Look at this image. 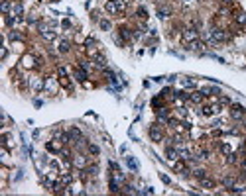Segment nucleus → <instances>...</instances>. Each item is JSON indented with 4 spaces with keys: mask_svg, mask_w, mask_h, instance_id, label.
Segmentation results:
<instances>
[{
    "mask_svg": "<svg viewBox=\"0 0 246 196\" xmlns=\"http://www.w3.org/2000/svg\"><path fill=\"white\" fill-rule=\"evenodd\" d=\"M105 10L108 12V14H112V16L122 14V12L126 10V2H124V0H108V2L105 4Z\"/></svg>",
    "mask_w": 246,
    "mask_h": 196,
    "instance_id": "obj_1",
    "label": "nucleus"
},
{
    "mask_svg": "<svg viewBox=\"0 0 246 196\" xmlns=\"http://www.w3.org/2000/svg\"><path fill=\"white\" fill-rule=\"evenodd\" d=\"M148 133H150V139H152L154 143H160V141L164 139V131H161V128L158 126V124H152V126L148 128Z\"/></svg>",
    "mask_w": 246,
    "mask_h": 196,
    "instance_id": "obj_2",
    "label": "nucleus"
},
{
    "mask_svg": "<svg viewBox=\"0 0 246 196\" xmlns=\"http://www.w3.org/2000/svg\"><path fill=\"white\" fill-rule=\"evenodd\" d=\"M246 116V108L242 104H230V118L232 120H242Z\"/></svg>",
    "mask_w": 246,
    "mask_h": 196,
    "instance_id": "obj_3",
    "label": "nucleus"
},
{
    "mask_svg": "<svg viewBox=\"0 0 246 196\" xmlns=\"http://www.w3.org/2000/svg\"><path fill=\"white\" fill-rule=\"evenodd\" d=\"M227 37H228V35H227V32L220 30V28H213V30L209 32V39L217 41V43H219V41H224Z\"/></svg>",
    "mask_w": 246,
    "mask_h": 196,
    "instance_id": "obj_4",
    "label": "nucleus"
},
{
    "mask_svg": "<svg viewBox=\"0 0 246 196\" xmlns=\"http://www.w3.org/2000/svg\"><path fill=\"white\" fill-rule=\"evenodd\" d=\"M63 141H61L59 139V137H55V139H51V141H49V143H47V151H51V153H61V151H63Z\"/></svg>",
    "mask_w": 246,
    "mask_h": 196,
    "instance_id": "obj_5",
    "label": "nucleus"
},
{
    "mask_svg": "<svg viewBox=\"0 0 246 196\" xmlns=\"http://www.w3.org/2000/svg\"><path fill=\"white\" fill-rule=\"evenodd\" d=\"M219 112H220V104H213V106H205V108H203L201 114L205 116V118H211V116L219 114Z\"/></svg>",
    "mask_w": 246,
    "mask_h": 196,
    "instance_id": "obj_6",
    "label": "nucleus"
},
{
    "mask_svg": "<svg viewBox=\"0 0 246 196\" xmlns=\"http://www.w3.org/2000/svg\"><path fill=\"white\" fill-rule=\"evenodd\" d=\"M40 33H41V37H43V39H47V41L55 39V32L49 30V28H47V26H43V24H40Z\"/></svg>",
    "mask_w": 246,
    "mask_h": 196,
    "instance_id": "obj_7",
    "label": "nucleus"
},
{
    "mask_svg": "<svg viewBox=\"0 0 246 196\" xmlns=\"http://www.w3.org/2000/svg\"><path fill=\"white\" fill-rule=\"evenodd\" d=\"M183 43H189V41L197 39V30H193V28H187V30H183Z\"/></svg>",
    "mask_w": 246,
    "mask_h": 196,
    "instance_id": "obj_8",
    "label": "nucleus"
},
{
    "mask_svg": "<svg viewBox=\"0 0 246 196\" xmlns=\"http://www.w3.org/2000/svg\"><path fill=\"white\" fill-rule=\"evenodd\" d=\"M156 116L161 122H169V110L168 108H156Z\"/></svg>",
    "mask_w": 246,
    "mask_h": 196,
    "instance_id": "obj_9",
    "label": "nucleus"
},
{
    "mask_svg": "<svg viewBox=\"0 0 246 196\" xmlns=\"http://www.w3.org/2000/svg\"><path fill=\"white\" fill-rule=\"evenodd\" d=\"M69 133V139H71V143H77L79 139H81V130H79V128H71V130L67 131Z\"/></svg>",
    "mask_w": 246,
    "mask_h": 196,
    "instance_id": "obj_10",
    "label": "nucleus"
},
{
    "mask_svg": "<svg viewBox=\"0 0 246 196\" xmlns=\"http://www.w3.org/2000/svg\"><path fill=\"white\" fill-rule=\"evenodd\" d=\"M165 157H168L169 161H177V159H179L177 147H172V145H168V149H165Z\"/></svg>",
    "mask_w": 246,
    "mask_h": 196,
    "instance_id": "obj_11",
    "label": "nucleus"
},
{
    "mask_svg": "<svg viewBox=\"0 0 246 196\" xmlns=\"http://www.w3.org/2000/svg\"><path fill=\"white\" fill-rule=\"evenodd\" d=\"M30 85H32V88H34L36 92H40L41 88H45V81H41V78H30Z\"/></svg>",
    "mask_w": 246,
    "mask_h": 196,
    "instance_id": "obj_12",
    "label": "nucleus"
},
{
    "mask_svg": "<svg viewBox=\"0 0 246 196\" xmlns=\"http://www.w3.org/2000/svg\"><path fill=\"white\" fill-rule=\"evenodd\" d=\"M187 45V49H191V51H201L205 45H203V41H199V39H193V41H189V43H185Z\"/></svg>",
    "mask_w": 246,
    "mask_h": 196,
    "instance_id": "obj_13",
    "label": "nucleus"
},
{
    "mask_svg": "<svg viewBox=\"0 0 246 196\" xmlns=\"http://www.w3.org/2000/svg\"><path fill=\"white\" fill-rule=\"evenodd\" d=\"M85 165H87V159L83 155H75L73 157V167H77V169H85Z\"/></svg>",
    "mask_w": 246,
    "mask_h": 196,
    "instance_id": "obj_14",
    "label": "nucleus"
},
{
    "mask_svg": "<svg viewBox=\"0 0 246 196\" xmlns=\"http://www.w3.org/2000/svg\"><path fill=\"white\" fill-rule=\"evenodd\" d=\"M203 98H205V94H203L201 90H199V92H191V94H189V100H191L193 104H201Z\"/></svg>",
    "mask_w": 246,
    "mask_h": 196,
    "instance_id": "obj_15",
    "label": "nucleus"
},
{
    "mask_svg": "<svg viewBox=\"0 0 246 196\" xmlns=\"http://www.w3.org/2000/svg\"><path fill=\"white\" fill-rule=\"evenodd\" d=\"M173 169L177 171V173H181V174H187L189 171H187V167H185V163H181V161H173Z\"/></svg>",
    "mask_w": 246,
    "mask_h": 196,
    "instance_id": "obj_16",
    "label": "nucleus"
},
{
    "mask_svg": "<svg viewBox=\"0 0 246 196\" xmlns=\"http://www.w3.org/2000/svg\"><path fill=\"white\" fill-rule=\"evenodd\" d=\"M45 90H49V92H57V82L53 81V78H45Z\"/></svg>",
    "mask_w": 246,
    "mask_h": 196,
    "instance_id": "obj_17",
    "label": "nucleus"
},
{
    "mask_svg": "<svg viewBox=\"0 0 246 196\" xmlns=\"http://www.w3.org/2000/svg\"><path fill=\"white\" fill-rule=\"evenodd\" d=\"M126 165H128V169H130V171H134V173L138 171V161H136L132 155H128V157H126Z\"/></svg>",
    "mask_w": 246,
    "mask_h": 196,
    "instance_id": "obj_18",
    "label": "nucleus"
},
{
    "mask_svg": "<svg viewBox=\"0 0 246 196\" xmlns=\"http://www.w3.org/2000/svg\"><path fill=\"white\" fill-rule=\"evenodd\" d=\"M234 184H236L234 177H223V186H224V188H232Z\"/></svg>",
    "mask_w": 246,
    "mask_h": 196,
    "instance_id": "obj_19",
    "label": "nucleus"
},
{
    "mask_svg": "<svg viewBox=\"0 0 246 196\" xmlns=\"http://www.w3.org/2000/svg\"><path fill=\"white\" fill-rule=\"evenodd\" d=\"M36 61H37V59H34V57H32V55H26V57H24V59H22V65L30 69V67H34V65H36Z\"/></svg>",
    "mask_w": 246,
    "mask_h": 196,
    "instance_id": "obj_20",
    "label": "nucleus"
},
{
    "mask_svg": "<svg viewBox=\"0 0 246 196\" xmlns=\"http://www.w3.org/2000/svg\"><path fill=\"white\" fill-rule=\"evenodd\" d=\"M201 186H203V188H215V181H213V178H201Z\"/></svg>",
    "mask_w": 246,
    "mask_h": 196,
    "instance_id": "obj_21",
    "label": "nucleus"
},
{
    "mask_svg": "<svg viewBox=\"0 0 246 196\" xmlns=\"http://www.w3.org/2000/svg\"><path fill=\"white\" fill-rule=\"evenodd\" d=\"M201 92L205 94V96H209V94H219V88H217V86H205Z\"/></svg>",
    "mask_w": 246,
    "mask_h": 196,
    "instance_id": "obj_22",
    "label": "nucleus"
},
{
    "mask_svg": "<svg viewBox=\"0 0 246 196\" xmlns=\"http://www.w3.org/2000/svg\"><path fill=\"white\" fill-rule=\"evenodd\" d=\"M75 78H77V81H81V82H85V78H87V71H85V69H77V73H75Z\"/></svg>",
    "mask_w": 246,
    "mask_h": 196,
    "instance_id": "obj_23",
    "label": "nucleus"
},
{
    "mask_svg": "<svg viewBox=\"0 0 246 196\" xmlns=\"http://www.w3.org/2000/svg\"><path fill=\"white\" fill-rule=\"evenodd\" d=\"M69 45H71V43H69L67 39H61V41H59V53H67V51H69Z\"/></svg>",
    "mask_w": 246,
    "mask_h": 196,
    "instance_id": "obj_24",
    "label": "nucleus"
},
{
    "mask_svg": "<svg viewBox=\"0 0 246 196\" xmlns=\"http://www.w3.org/2000/svg\"><path fill=\"white\" fill-rule=\"evenodd\" d=\"M59 181L63 182L65 186H69V184H71V181H73V177H71L69 173H63V174H61V177H59Z\"/></svg>",
    "mask_w": 246,
    "mask_h": 196,
    "instance_id": "obj_25",
    "label": "nucleus"
},
{
    "mask_svg": "<svg viewBox=\"0 0 246 196\" xmlns=\"http://www.w3.org/2000/svg\"><path fill=\"white\" fill-rule=\"evenodd\" d=\"M169 14H172V12H169V8H160V10H158V18H160V20H165Z\"/></svg>",
    "mask_w": 246,
    "mask_h": 196,
    "instance_id": "obj_26",
    "label": "nucleus"
},
{
    "mask_svg": "<svg viewBox=\"0 0 246 196\" xmlns=\"http://www.w3.org/2000/svg\"><path fill=\"white\" fill-rule=\"evenodd\" d=\"M108 186H110V192H120V182H116L114 178H110Z\"/></svg>",
    "mask_w": 246,
    "mask_h": 196,
    "instance_id": "obj_27",
    "label": "nucleus"
},
{
    "mask_svg": "<svg viewBox=\"0 0 246 196\" xmlns=\"http://www.w3.org/2000/svg\"><path fill=\"white\" fill-rule=\"evenodd\" d=\"M195 157H197V159H207V157H209V151H207V149H197Z\"/></svg>",
    "mask_w": 246,
    "mask_h": 196,
    "instance_id": "obj_28",
    "label": "nucleus"
},
{
    "mask_svg": "<svg viewBox=\"0 0 246 196\" xmlns=\"http://www.w3.org/2000/svg\"><path fill=\"white\" fill-rule=\"evenodd\" d=\"M136 14H138V18H142V20H148V10H146L144 6H140Z\"/></svg>",
    "mask_w": 246,
    "mask_h": 196,
    "instance_id": "obj_29",
    "label": "nucleus"
},
{
    "mask_svg": "<svg viewBox=\"0 0 246 196\" xmlns=\"http://www.w3.org/2000/svg\"><path fill=\"white\" fill-rule=\"evenodd\" d=\"M6 22H8V26H16V24L20 22V16H8Z\"/></svg>",
    "mask_w": 246,
    "mask_h": 196,
    "instance_id": "obj_30",
    "label": "nucleus"
},
{
    "mask_svg": "<svg viewBox=\"0 0 246 196\" xmlns=\"http://www.w3.org/2000/svg\"><path fill=\"white\" fill-rule=\"evenodd\" d=\"M57 75H59V78L61 81H63V78H67V69H65V67H57Z\"/></svg>",
    "mask_w": 246,
    "mask_h": 196,
    "instance_id": "obj_31",
    "label": "nucleus"
},
{
    "mask_svg": "<svg viewBox=\"0 0 246 196\" xmlns=\"http://www.w3.org/2000/svg\"><path fill=\"white\" fill-rule=\"evenodd\" d=\"M0 10H2L4 14H8V12H10V2H8V0H2V4H0Z\"/></svg>",
    "mask_w": 246,
    "mask_h": 196,
    "instance_id": "obj_32",
    "label": "nucleus"
},
{
    "mask_svg": "<svg viewBox=\"0 0 246 196\" xmlns=\"http://www.w3.org/2000/svg\"><path fill=\"white\" fill-rule=\"evenodd\" d=\"M193 174H195V177L199 178V181H201V178H205V177H207V171H203V169H197V171H193Z\"/></svg>",
    "mask_w": 246,
    "mask_h": 196,
    "instance_id": "obj_33",
    "label": "nucleus"
},
{
    "mask_svg": "<svg viewBox=\"0 0 246 196\" xmlns=\"http://www.w3.org/2000/svg\"><path fill=\"white\" fill-rule=\"evenodd\" d=\"M24 14V6L22 4H14V16H22Z\"/></svg>",
    "mask_w": 246,
    "mask_h": 196,
    "instance_id": "obj_34",
    "label": "nucleus"
},
{
    "mask_svg": "<svg viewBox=\"0 0 246 196\" xmlns=\"http://www.w3.org/2000/svg\"><path fill=\"white\" fill-rule=\"evenodd\" d=\"M89 151H91V155H99V153H101V149H99V145L91 143V145H89Z\"/></svg>",
    "mask_w": 246,
    "mask_h": 196,
    "instance_id": "obj_35",
    "label": "nucleus"
},
{
    "mask_svg": "<svg viewBox=\"0 0 246 196\" xmlns=\"http://www.w3.org/2000/svg\"><path fill=\"white\" fill-rule=\"evenodd\" d=\"M236 22H238V24H246V14H244V12H238V14H236Z\"/></svg>",
    "mask_w": 246,
    "mask_h": 196,
    "instance_id": "obj_36",
    "label": "nucleus"
},
{
    "mask_svg": "<svg viewBox=\"0 0 246 196\" xmlns=\"http://www.w3.org/2000/svg\"><path fill=\"white\" fill-rule=\"evenodd\" d=\"M120 35H122L124 39H130V30H128V28H120Z\"/></svg>",
    "mask_w": 246,
    "mask_h": 196,
    "instance_id": "obj_37",
    "label": "nucleus"
},
{
    "mask_svg": "<svg viewBox=\"0 0 246 196\" xmlns=\"http://www.w3.org/2000/svg\"><path fill=\"white\" fill-rule=\"evenodd\" d=\"M85 173H87V174H91V177H97V173H99V169H97V167H89V169H87V171H85Z\"/></svg>",
    "mask_w": 246,
    "mask_h": 196,
    "instance_id": "obj_38",
    "label": "nucleus"
},
{
    "mask_svg": "<svg viewBox=\"0 0 246 196\" xmlns=\"http://www.w3.org/2000/svg\"><path fill=\"white\" fill-rule=\"evenodd\" d=\"M101 28L105 32H108V30H110V22H108V20H101Z\"/></svg>",
    "mask_w": 246,
    "mask_h": 196,
    "instance_id": "obj_39",
    "label": "nucleus"
},
{
    "mask_svg": "<svg viewBox=\"0 0 246 196\" xmlns=\"http://www.w3.org/2000/svg\"><path fill=\"white\" fill-rule=\"evenodd\" d=\"M183 86H187V88H195V81H189V78H185V81H183Z\"/></svg>",
    "mask_w": 246,
    "mask_h": 196,
    "instance_id": "obj_40",
    "label": "nucleus"
},
{
    "mask_svg": "<svg viewBox=\"0 0 246 196\" xmlns=\"http://www.w3.org/2000/svg\"><path fill=\"white\" fill-rule=\"evenodd\" d=\"M220 151L224 153V155H228V153H230V145H227V143H223L220 145Z\"/></svg>",
    "mask_w": 246,
    "mask_h": 196,
    "instance_id": "obj_41",
    "label": "nucleus"
},
{
    "mask_svg": "<svg viewBox=\"0 0 246 196\" xmlns=\"http://www.w3.org/2000/svg\"><path fill=\"white\" fill-rule=\"evenodd\" d=\"M40 20H37V16H28V24H37Z\"/></svg>",
    "mask_w": 246,
    "mask_h": 196,
    "instance_id": "obj_42",
    "label": "nucleus"
},
{
    "mask_svg": "<svg viewBox=\"0 0 246 196\" xmlns=\"http://www.w3.org/2000/svg\"><path fill=\"white\" fill-rule=\"evenodd\" d=\"M108 167H110L112 171H120V167H118V163H114V161H110V163H108Z\"/></svg>",
    "mask_w": 246,
    "mask_h": 196,
    "instance_id": "obj_43",
    "label": "nucleus"
},
{
    "mask_svg": "<svg viewBox=\"0 0 246 196\" xmlns=\"http://www.w3.org/2000/svg\"><path fill=\"white\" fill-rule=\"evenodd\" d=\"M220 104H230V98H228V96H220Z\"/></svg>",
    "mask_w": 246,
    "mask_h": 196,
    "instance_id": "obj_44",
    "label": "nucleus"
},
{
    "mask_svg": "<svg viewBox=\"0 0 246 196\" xmlns=\"http://www.w3.org/2000/svg\"><path fill=\"white\" fill-rule=\"evenodd\" d=\"M160 177H161V181H164L165 184H169V182H172V181H169V177H165V174H160Z\"/></svg>",
    "mask_w": 246,
    "mask_h": 196,
    "instance_id": "obj_45",
    "label": "nucleus"
},
{
    "mask_svg": "<svg viewBox=\"0 0 246 196\" xmlns=\"http://www.w3.org/2000/svg\"><path fill=\"white\" fill-rule=\"evenodd\" d=\"M10 39H20V33H10Z\"/></svg>",
    "mask_w": 246,
    "mask_h": 196,
    "instance_id": "obj_46",
    "label": "nucleus"
},
{
    "mask_svg": "<svg viewBox=\"0 0 246 196\" xmlns=\"http://www.w3.org/2000/svg\"><path fill=\"white\" fill-rule=\"evenodd\" d=\"M220 2H223V4H230L232 0H220Z\"/></svg>",
    "mask_w": 246,
    "mask_h": 196,
    "instance_id": "obj_47",
    "label": "nucleus"
},
{
    "mask_svg": "<svg viewBox=\"0 0 246 196\" xmlns=\"http://www.w3.org/2000/svg\"><path fill=\"white\" fill-rule=\"evenodd\" d=\"M244 128H246V124H244Z\"/></svg>",
    "mask_w": 246,
    "mask_h": 196,
    "instance_id": "obj_48",
    "label": "nucleus"
}]
</instances>
